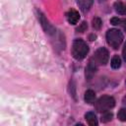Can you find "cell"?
I'll use <instances>...</instances> for the list:
<instances>
[{
	"mask_svg": "<svg viewBox=\"0 0 126 126\" xmlns=\"http://www.w3.org/2000/svg\"><path fill=\"white\" fill-rule=\"evenodd\" d=\"M88 52H89V46L87 45V43L83 39L77 38L73 41L71 53L75 59H77V60L84 59L87 56Z\"/></svg>",
	"mask_w": 126,
	"mask_h": 126,
	"instance_id": "obj_1",
	"label": "cell"
},
{
	"mask_svg": "<svg viewBox=\"0 0 126 126\" xmlns=\"http://www.w3.org/2000/svg\"><path fill=\"white\" fill-rule=\"evenodd\" d=\"M106 40L111 47L117 49L123 41V34L119 30L110 29L106 32Z\"/></svg>",
	"mask_w": 126,
	"mask_h": 126,
	"instance_id": "obj_2",
	"label": "cell"
},
{
	"mask_svg": "<svg viewBox=\"0 0 126 126\" xmlns=\"http://www.w3.org/2000/svg\"><path fill=\"white\" fill-rule=\"evenodd\" d=\"M114 105H115V99L112 96L103 95V96H100L95 101L94 107L98 112H105V111L111 109Z\"/></svg>",
	"mask_w": 126,
	"mask_h": 126,
	"instance_id": "obj_3",
	"label": "cell"
},
{
	"mask_svg": "<svg viewBox=\"0 0 126 126\" xmlns=\"http://www.w3.org/2000/svg\"><path fill=\"white\" fill-rule=\"evenodd\" d=\"M108 58H109V53H108L107 49L104 47H100L94 52L91 61H93L96 66L97 65H105L108 62Z\"/></svg>",
	"mask_w": 126,
	"mask_h": 126,
	"instance_id": "obj_4",
	"label": "cell"
},
{
	"mask_svg": "<svg viewBox=\"0 0 126 126\" xmlns=\"http://www.w3.org/2000/svg\"><path fill=\"white\" fill-rule=\"evenodd\" d=\"M36 15H37V18H38V21L42 27V29L44 30V32L49 34V35H52V34H55V28L48 22V20L45 18V16L38 10H36Z\"/></svg>",
	"mask_w": 126,
	"mask_h": 126,
	"instance_id": "obj_5",
	"label": "cell"
},
{
	"mask_svg": "<svg viewBox=\"0 0 126 126\" xmlns=\"http://www.w3.org/2000/svg\"><path fill=\"white\" fill-rule=\"evenodd\" d=\"M66 17H67V21L69 22V24L71 25H76L78 23V21L80 20V14L78 11H76L75 9H70L67 14H66Z\"/></svg>",
	"mask_w": 126,
	"mask_h": 126,
	"instance_id": "obj_6",
	"label": "cell"
},
{
	"mask_svg": "<svg viewBox=\"0 0 126 126\" xmlns=\"http://www.w3.org/2000/svg\"><path fill=\"white\" fill-rule=\"evenodd\" d=\"M95 72H96V65L93 61H90L88 66L86 67V78L88 80H91L94 76Z\"/></svg>",
	"mask_w": 126,
	"mask_h": 126,
	"instance_id": "obj_7",
	"label": "cell"
},
{
	"mask_svg": "<svg viewBox=\"0 0 126 126\" xmlns=\"http://www.w3.org/2000/svg\"><path fill=\"white\" fill-rule=\"evenodd\" d=\"M93 3H94V0H77V4L79 8L83 12H88L92 7Z\"/></svg>",
	"mask_w": 126,
	"mask_h": 126,
	"instance_id": "obj_8",
	"label": "cell"
},
{
	"mask_svg": "<svg viewBox=\"0 0 126 126\" xmlns=\"http://www.w3.org/2000/svg\"><path fill=\"white\" fill-rule=\"evenodd\" d=\"M85 118L89 125L91 126H96L97 125V118L94 112H87L85 115Z\"/></svg>",
	"mask_w": 126,
	"mask_h": 126,
	"instance_id": "obj_9",
	"label": "cell"
},
{
	"mask_svg": "<svg viewBox=\"0 0 126 126\" xmlns=\"http://www.w3.org/2000/svg\"><path fill=\"white\" fill-rule=\"evenodd\" d=\"M115 11L120 15H126V3L122 2H115L114 4Z\"/></svg>",
	"mask_w": 126,
	"mask_h": 126,
	"instance_id": "obj_10",
	"label": "cell"
},
{
	"mask_svg": "<svg viewBox=\"0 0 126 126\" xmlns=\"http://www.w3.org/2000/svg\"><path fill=\"white\" fill-rule=\"evenodd\" d=\"M94 98H95V94L94 91L92 90H88L86 93H85V101L88 102V103H93L94 101Z\"/></svg>",
	"mask_w": 126,
	"mask_h": 126,
	"instance_id": "obj_11",
	"label": "cell"
},
{
	"mask_svg": "<svg viewBox=\"0 0 126 126\" xmlns=\"http://www.w3.org/2000/svg\"><path fill=\"white\" fill-rule=\"evenodd\" d=\"M121 66V59L118 55H114L111 59V67L113 69H118Z\"/></svg>",
	"mask_w": 126,
	"mask_h": 126,
	"instance_id": "obj_12",
	"label": "cell"
},
{
	"mask_svg": "<svg viewBox=\"0 0 126 126\" xmlns=\"http://www.w3.org/2000/svg\"><path fill=\"white\" fill-rule=\"evenodd\" d=\"M117 117L121 121H126V108H121L117 114Z\"/></svg>",
	"mask_w": 126,
	"mask_h": 126,
	"instance_id": "obj_13",
	"label": "cell"
},
{
	"mask_svg": "<svg viewBox=\"0 0 126 126\" xmlns=\"http://www.w3.org/2000/svg\"><path fill=\"white\" fill-rule=\"evenodd\" d=\"M101 20L99 18H94L93 19V27L95 29V30H99L100 27H101Z\"/></svg>",
	"mask_w": 126,
	"mask_h": 126,
	"instance_id": "obj_14",
	"label": "cell"
},
{
	"mask_svg": "<svg viewBox=\"0 0 126 126\" xmlns=\"http://www.w3.org/2000/svg\"><path fill=\"white\" fill-rule=\"evenodd\" d=\"M111 118H112V113L105 111L104 114L101 116V121H102V122H108V121L111 120Z\"/></svg>",
	"mask_w": 126,
	"mask_h": 126,
	"instance_id": "obj_15",
	"label": "cell"
},
{
	"mask_svg": "<svg viewBox=\"0 0 126 126\" xmlns=\"http://www.w3.org/2000/svg\"><path fill=\"white\" fill-rule=\"evenodd\" d=\"M87 28H88V27H87V24H86L85 22H83V23L81 24V26L77 29V31H78V32H83L85 30H87Z\"/></svg>",
	"mask_w": 126,
	"mask_h": 126,
	"instance_id": "obj_16",
	"label": "cell"
},
{
	"mask_svg": "<svg viewBox=\"0 0 126 126\" xmlns=\"http://www.w3.org/2000/svg\"><path fill=\"white\" fill-rule=\"evenodd\" d=\"M119 22H120V19L119 18H112L110 20V23L112 25H114V26H118L119 25Z\"/></svg>",
	"mask_w": 126,
	"mask_h": 126,
	"instance_id": "obj_17",
	"label": "cell"
},
{
	"mask_svg": "<svg viewBox=\"0 0 126 126\" xmlns=\"http://www.w3.org/2000/svg\"><path fill=\"white\" fill-rule=\"evenodd\" d=\"M119 25H120V26H122V28H123V29H124V31L126 32V19H123V20H121V19H120Z\"/></svg>",
	"mask_w": 126,
	"mask_h": 126,
	"instance_id": "obj_18",
	"label": "cell"
},
{
	"mask_svg": "<svg viewBox=\"0 0 126 126\" xmlns=\"http://www.w3.org/2000/svg\"><path fill=\"white\" fill-rule=\"evenodd\" d=\"M122 55H123V58L124 60L126 61V42L124 44V47H123V50H122Z\"/></svg>",
	"mask_w": 126,
	"mask_h": 126,
	"instance_id": "obj_19",
	"label": "cell"
},
{
	"mask_svg": "<svg viewBox=\"0 0 126 126\" xmlns=\"http://www.w3.org/2000/svg\"><path fill=\"white\" fill-rule=\"evenodd\" d=\"M104 1H105V0H98V2H100V3H101V2H104Z\"/></svg>",
	"mask_w": 126,
	"mask_h": 126,
	"instance_id": "obj_20",
	"label": "cell"
}]
</instances>
